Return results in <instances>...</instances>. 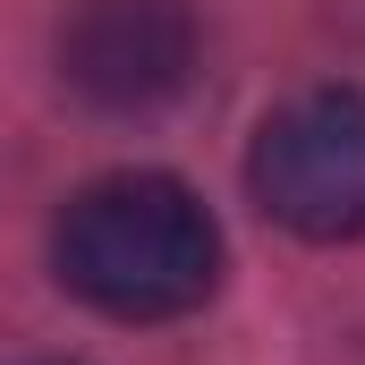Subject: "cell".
I'll list each match as a JSON object with an SVG mask.
<instances>
[{"label":"cell","mask_w":365,"mask_h":365,"mask_svg":"<svg viewBox=\"0 0 365 365\" xmlns=\"http://www.w3.org/2000/svg\"><path fill=\"white\" fill-rule=\"evenodd\" d=\"M51 264L110 323H179L221 289V221L170 170H110L68 195Z\"/></svg>","instance_id":"6da1fadb"},{"label":"cell","mask_w":365,"mask_h":365,"mask_svg":"<svg viewBox=\"0 0 365 365\" xmlns=\"http://www.w3.org/2000/svg\"><path fill=\"white\" fill-rule=\"evenodd\" d=\"M247 187L289 238L306 247H357L365 238V93L314 86L289 93L255 128Z\"/></svg>","instance_id":"7a4b0ae2"},{"label":"cell","mask_w":365,"mask_h":365,"mask_svg":"<svg viewBox=\"0 0 365 365\" xmlns=\"http://www.w3.org/2000/svg\"><path fill=\"white\" fill-rule=\"evenodd\" d=\"M60 86L110 119H153L179 102L195 86L187 0H77L60 26Z\"/></svg>","instance_id":"3957f363"},{"label":"cell","mask_w":365,"mask_h":365,"mask_svg":"<svg viewBox=\"0 0 365 365\" xmlns=\"http://www.w3.org/2000/svg\"><path fill=\"white\" fill-rule=\"evenodd\" d=\"M26 365H68V357H26Z\"/></svg>","instance_id":"277c9868"}]
</instances>
